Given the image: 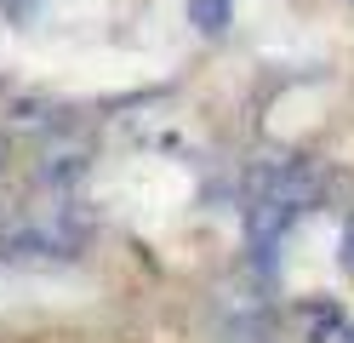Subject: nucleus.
<instances>
[{
  "label": "nucleus",
  "instance_id": "5",
  "mask_svg": "<svg viewBox=\"0 0 354 343\" xmlns=\"http://www.w3.org/2000/svg\"><path fill=\"white\" fill-rule=\"evenodd\" d=\"M0 6H6V12H29V0H0Z\"/></svg>",
  "mask_w": 354,
  "mask_h": 343
},
{
  "label": "nucleus",
  "instance_id": "7",
  "mask_svg": "<svg viewBox=\"0 0 354 343\" xmlns=\"http://www.w3.org/2000/svg\"><path fill=\"white\" fill-rule=\"evenodd\" d=\"M0 177H6V143H0Z\"/></svg>",
  "mask_w": 354,
  "mask_h": 343
},
{
  "label": "nucleus",
  "instance_id": "1",
  "mask_svg": "<svg viewBox=\"0 0 354 343\" xmlns=\"http://www.w3.org/2000/svg\"><path fill=\"white\" fill-rule=\"evenodd\" d=\"M86 177V149H46V160H40V183L57 195V189H69V183H80Z\"/></svg>",
  "mask_w": 354,
  "mask_h": 343
},
{
  "label": "nucleus",
  "instance_id": "4",
  "mask_svg": "<svg viewBox=\"0 0 354 343\" xmlns=\"http://www.w3.org/2000/svg\"><path fill=\"white\" fill-rule=\"evenodd\" d=\"M343 269L354 274V218H348V229H343Z\"/></svg>",
  "mask_w": 354,
  "mask_h": 343
},
{
  "label": "nucleus",
  "instance_id": "3",
  "mask_svg": "<svg viewBox=\"0 0 354 343\" xmlns=\"http://www.w3.org/2000/svg\"><path fill=\"white\" fill-rule=\"evenodd\" d=\"M189 23L201 35H223L234 23V0H189Z\"/></svg>",
  "mask_w": 354,
  "mask_h": 343
},
{
  "label": "nucleus",
  "instance_id": "6",
  "mask_svg": "<svg viewBox=\"0 0 354 343\" xmlns=\"http://www.w3.org/2000/svg\"><path fill=\"white\" fill-rule=\"evenodd\" d=\"M343 343H354V320H343Z\"/></svg>",
  "mask_w": 354,
  "mask_h": 343
},
{
  "label": "nucleus",
  "instance_id": "2",
  "mask_svg": "<svg viewBox=\"0 0 354 343\" xmlns=\"http://www.w3.org/2000/svg\"><path fill=\"white\" fill-rule=\"evenodd\" d=\"M343 332V309L337 304H320V297H315V304H303V337L308 343H326V337H337Z\"/></svg>",
  "mask_w": 354,
  "mask_h": 343
}]
</instances>
